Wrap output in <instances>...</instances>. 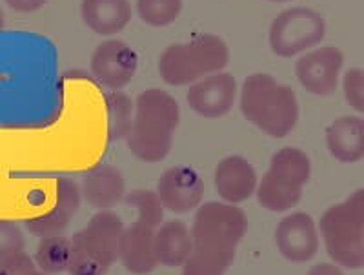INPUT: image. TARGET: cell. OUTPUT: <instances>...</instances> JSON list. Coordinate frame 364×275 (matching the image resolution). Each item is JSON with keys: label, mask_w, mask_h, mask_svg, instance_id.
<instances>
[{"label": "cell", "mask_w": 364, "mask_h": 275, "mask_svg": "<svg viewBox=\"0 0 364 275\" xmlns=\"http://www.w3.org/2000/svg\"><path fill=\"white\" fill-rule=\"evenodd\" d=\"M246 232L248 217L237 205H200L190 230L193 250L182 264V275H226Z\"/></svg>", "instance_id": "1"}, {"label": "cell", "mask_w": 364, "mask_h": 275, "mask_svg": "<svg viewBox=\"0 0 364 275\" xmlns=\"http://www.w3.org/2000/svg\"><path fill=\"white\" fill-rule=\"evenodd\" d=\"M181 122L177 100L161 88H148L136 97L128 148L142 163H161L173 146L175 129Z\"/></svg>", "instance_id": "2"}, {"label": "cell", "mask_w": 364, "mask_h": 275, "mask_svg": "<svg viewBox=\"0 0 364 275\" xmlns=\"http://www.w3.org/2000/svg\"><path fill=\"white\" fill-rule=\"evenodd\" d=\"M240 112L246 121L273 139L290 135L299 122V100L291 86L268 73H252L240 90Z\"/></svg>", "instance_id": "3"}, {"label": "cell", "mask_w": 364, "mask_h": 275, "mask_svg": "<svg viewBox=\"0 0 364 275\" xmlns=\"http://www.w3.org/2000/svg\"><path fill=\"white\" fill-rule=\"evenodd\" d=\"M318 237L337 266L359 270L364 264V190L333 205L321 215Z\"/></svg>", "instance_id": "4"}, {"label": "cell", "mask_w": 364, "mask_h": 275, "mask_svg": "<svg viewBox=\"0 0 364 275\" xmlns=\"http://www.w3.org/2000/svg\"><path fill=\"white\" fill-rule=\"evenodd\" d=\"M230 63L226 42L217 35L203 33L190 42L166 48L159 57V75L170 86H190L204 77L223 71Z\"/></svg>", "instance_id": "5"}, {"label": "cell", "mask_w": 364, "mask_h": 275, "mask_svg": "<svg viewBox=\"0 0 364 275\" xmlns=\"http://www.w3.org/2000/svg\"><path fill=\"white\" fill-rule=\"evenodd\" d=\"M124 225L109 210L97 212L71 241L70 275H106L119 261V239Z\"/></svg>", "instance_id": "6"}, {"label": "cell", "mask_w": 364, "mask_h": 275, "mask_svg": "<svg viewBox=\"0 0 364 275\" xmlns=\"http://www.w3.org/2000/svg\"><path fill=\"white\" fill-rule=\"evenodd\" d=\"M310 157L294 146L281 148L269 161V168L257 183V200L264 210L282 213L301 203L304 186L310 180Z\"/></svg>", "instance_id": "7"}, {"label": "cell", "mask_w": 364, "mask_h": 275, "mask_svg": "<svg viewBox=\"0 0 364 275\" xmlns=\"http://www.w3.org/2000/svg\"><path fill=\"white\" fill-rule=\"evenodd\" d=\"M326 35V22L315 9L299 6L279 13L268 31L272 51L282 59H291L314 50Z\"/></svg>", "instance_id": "8"}, {"label": "cell", "mask_w": 364, "mask_h": 275, "mask_svg": "<svg viewBox=\"0 0 364 275\" xmlns=\"http://www.w3.org/2000/svg\"><path fill=\"white\" fill-rule=\"evenodd\" d=\"M344 55L336 46L314 48L299 57L295 77L308 93L315 97H331L339 88Z\"/></svg>", "instance_id": "9"}, {"label": "cell", "mask_w": 364, "mask_h": 275, "mask_svg": "<svg viewBox=\"0 0 364 275\" xmlns=\"http://www.w3.org/2000/svg\"><path fill=\"white\" fill-rule=\"evenodd\" d=\"M91 73L112 92H120L133 80L139 68V57L124 41L109 38L95 48L90 60Z\"/></svg>", "instance_id": "10"}, {"label": "cell", "mask_w": 364, "mask_h": 275, "mask_svg": "<svg viewBox=\"0 0 364 275\" xmlns=\"http://www.w3.org/2000/svg\"><path fill=\"white\" fill-rule=\"evenodd\" d=\"M237 99V80L228 71H217L190 84L188 106L204 119L226 117Z\"/></svg>", "instance_id": "11"}, {"label": "cell", "mask_w": 364, "mask_h": 275, "mask_svg": "<svg viewBox=\"0 0 364 275\" xmlns=\"http://www.w3.org/2000/svg\"><path fill=\"white\" fill-rule=\"evenodd\" d=\"M275 244L286 261L295 264L308 263L317 255L321 244L317 225L308 213H290L275 228Z\"/></svg>", "instance_id": "12"}, {"label": "cell", "mask_w": 364, "mask_h": 275, "mask_svg": "<svg viewBox=\"0 0 364 275\" xmlns=\"http://www.w3.org/2000/svg\"><path fill=\"white\" fill-rule=\"evenodd\" d=\"M80 203H82V195H80L79 184L71 177H58L55 183L53 206L42 215L26 219V228L29 234L41 239L50 237V235H63L75 213L79 212Z\"/></svg>", "instance_id": "13"}, {"label": "cell", "mask_w": 364, "mask_h": 275, "mask_svg": "<svg viewBox=\"0 0 364 275\" xmlns=\"http://www.w3.org/2000/svg\"><path fill=\"white\" fill-rule=\"evenodd\" d=\"M162 206L168 212L188 213L199 208L204 197L203 177L190 166H173L166 170L157 183Z\"/></svg>", "instance_id": "14"}, {"label": "cell", "mask_w": 364, "mask_h": 275, "mask_svg": "<svg viewBox=\"0 0 364 275\" xmlns=\"http://www.w3.org/2000/svg\"><path fill=\"white\" fill-rule=\"evenodd\" d=\"M155 230L151 225L133 221L122 230L119 239V261L133 275H148L157 270Z\"/></svg>", "instance_id": "15"}, {"label": "cell", "mask_w": 364, "mask_h": 275, "mask_svg": "<svg viewBox=\"0 0 364 275\" xmlns=\"http://www.w3.org/2000/svg\"><path fill=\"white\" fill-rule=\"evenodd\" d=\"M257 173L248 158L240 155L224 157L215 168V188L228 205H240L255 195Z\"/></svg>", "instance_id": "16"}, {"label": "cell", "mask_w": 364, "mask_h": 275, "mask_svg": "<svg viewBox=\"0 0 364 275\" xmlns=\"http://www.w3.org/2000/svg\"><path fill=\"white\" fill-rule=\"evenodd\" d=\"M80 195L91 208L112 210L124 200L126 179L122 171L113 164H100L84 176Z\"/></svg>", "instance_id": "17"}, {"label": "cell", "mask_w": 364, "mask_h": 275, "mask_svg": "<svg viewBox=\"0 0 364 275\" xmlns=\"http://www.w3.org/2000/svg\"><path fill=\"white\" fill-rule=\"evenodd\" d=\"M326 148L339 163L353 164L364 157V121L346 115L331 122L326 129Z\"/></svg>", "instance_id": "18"}, {"label": "cell", "mask_w": 364, "mask_h": 275, "mask_svg": "<svg viewBox=\"0 0 364 275\" xmlns=\"http://www.w3.org/2000/svg\"><path fill=\"white\" fill-rule=\"evenodd\" d=\"M129 0H82L80 17L91 31L102 37L120 33L132 22Z\"/></svg>", "instance_id": "19"}, {"label": "cell", "mask_w": 364, "mask_h": 275, "mask_svg": "<svg viewBox=\"0 0 364 275\" xmlns=\"http://www.w3.org/2000/svg\"><path fill=\"white\" fill-rule=\"evenodd\" d=\"M191 250V234L184 222L168 221L155 230V257L162 266H182L190 257Z\"/></svg>", "instance_id": "20"}, {"label": "cell", "mask_w": 364, "mask_h": 275, "mask_svg": "<svg viewBox=\"0 0 364 275\" xmlns=\"http://www.w3.org/2000/svg\"><path fill=\"white\" fill-rule=\"evenodd\" d=\"M71 259V241L64 235L42 237L35 254V264L48 275L68 271Z\"/></svg>", "instance_id": "21"}, {"label": "cell", "mask_w": 364, "mask_h": 275, "mask_svg": "<svg viewBox=\"0 0 364 275\" xmlns=\"http://www.w3.org/2000/svg\"><path fill=\"white\" fill-rule=\"evenodd\" d=\"M106 109H108V139L117 142L128 139L132 131L135 106L128 93L112 92L106 95Z\"/></svg>", "instance_id": "22"}, {"label": "cell", "mask_w": 364, "mask_h": 275, "mask_svg": "<svg viewBox=\"0 0 364 275\" xmlns=\"http://www.w3.org/2000/svg\"><path fill=\"white\" fill-rule=\"evenodd\" d=\"M182 11V0H136V13L144 24L166 28L173 24Z\"/></svg>", "instance_id": "23"}, {"label": "cell", "mask_w": 364, "mask_h": 275, "mask_svg": "<svg viewBox=\"0 0 364 275\" xmlns=\"http://www.w3.org/2000/svg\"><path fill=\"white\" fill-rule=\"evenodd\" d=\"M124 203L132 208L136 210L139 213V221L148 222L154 228H159L164 219V206H162L161 199L151 190H133L128 195H124Z\"/></svg>", "instance_id": "24"}, {"label": "cell", "mask_w": 364, "mask_h": 275, "mask_svg": "<svg viewBox=\"0 0 364 275\" xmlns=\"http://www.w3.org/2000/svg\"><path fill=\"white\" fill-rule=\"evenodd\" d=\"M26 250V239L21 226L13 221L0 219V263Z\"/></svg>", "instance_id": "25"}, {"label": "cell", "mask_w": 364, "mask_h": 275, "mask_svg": "<svg viewBox=\"0 0 364 275\" xmlns=\"http://www.w3.org/2000/svg\"><path fill=\"white\" fill-rule=\"evenodd\" d=\"M344 99L353 109L363 112L364 109V71L360 68L348 70L343 77Z\"/></svg>", "instance_id": "26"}, {"label": "cell", "mask_w": 364, "mask_h": 275, "mask_svg": "<svg viewBox=\"0 0 364 275\" xmlns=\"http://www.w3.org/2000/svg\"><path fill=\"white\" fill-rule=\"evenodd\" d=\"M0 275H48L35 264V259L26 252L11 255L0 263Z\"/></svg>", "instance_id": "27"}, {"label": "cell", "mask_w": 364, "mask_h": 275, "mask_svg": "<svg viewBox=\"0 0 364 275\" xmlns=\"http://www.w3.org/2000/svg\"><path fill=\"white\" fill-rule=\"evenodd\" d=\"M8 8L17 13H35L44 8L48 0H4Z\"/></svg>", "instance_id": "28"}, {"label": "cell", "mask_w": 364, "mask_h": 275, "mask_svg": "<svg viewBox=\"0 0 364 275\" xmlns=\"http://www.w3.org/2000/svg\"><path fill=\"white\" fill-rule=\"evenodd\" d=\"M306 275H344V271L341 270V266L330 263H318L308 270Z\"/></svg>", "instance_id": "29"}, {"label": "cell", "mask_w": 364, "mask_h": 275, "mask_svg": "<svg viewBox=\"0 0 364 275\" xmlns=\"http://www.w3.org/2000/svg\"><path fill=\"white\" fill-rule=\"evenodd\" d=\"M4 30V13H2V9H0V31Z\"/></svg>", "instance_id": "30"}, {"label": "cell", "mask_w": 364, "mask_h": 275, "mask_svg": "<svg viewBox=\"0 0 364 275\" xmlns=\"http://www.w3.org/2000/svg\"><path fill=\"white\" fill-rule=\"evenodd\" d=\"M269 2H290V0H269Z\"/></svg>", "instance_id": "31"}]
</instances>
